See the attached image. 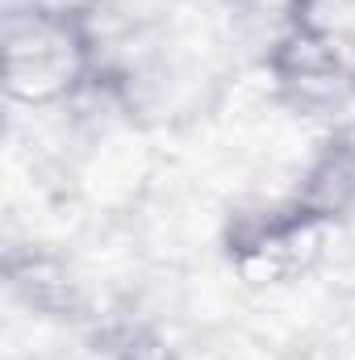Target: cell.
I'll use <instances>...</instances> for the list:
<instances>
[{
    "label": "cell",
    "instance_id": "obj_1",
    "mask_svg": "<svg viewBox=\"0 0 355 360\" xmlns=\"http://www.w3.org/2000/svg\"><path fill=\"white\" fill-rule=\"evenodd\" d=\"M100 84V38L84 17L46 4L4 13V96L13 109L51 113L92 96Z\"/></svg>",
    "mask_w": 355,
    "mask_h": 360
},
{
    "label": "cell",
    "instance_id": "obj_2",
    "mask_svg": "<svg viewBox=\"0 0 355 360\" xmlns=\"http://www.w3.org/2000/svg\"><path fill=\"white\" fill-rule=\"evenodd\" d=\"M335 222L301 210L288 193L234 210L222 226V256L243 289L272 293L314 276L330 252Z\"/></svg>",
    "mask_w": 355,
    "mask_h": 360
},
{
    "label": "cell",
    "instance_id": "obj_3",
    "mask_svg": "<svg viewBox=\"0 0 355 360\" xmlns=\"http://www.w3.org/2000/svg\"><path fill=\"white\" fill-rule=\"evenodd\" d=\"M264 76L267 92L297 113H318L335 105L347 89H355L351 38L326 17L322 0L309 13L272 30L264 51Z\"/></svg>",
    "mask_w": 355,
    "mask_h": 360
},
{
    "label": "cell",
    "instance_id": "obj_4",
    "mask_svg": "<svg viewBox=\"0 0 355 360\" xmlns=\"http://www.w3.org/2000/svg\"><path fill=\"white\" fill-rule=\"evenodd\" d=\"M8 293L38 319L72 323L84 314V281L67 256L51 252L46 243H21L4 256Z\"/></svg>",
    "mask_w": 355,
    "mask_h": 360
},
{
    "label": "cell",
    "instance_id": "obj_5",
    "mask_svg": "<svg viewBox=\"0 0 355 360\" xmlns=\"http://www.w3.org/2000/svg\"><path fill=\"white\" fill-rule=\"evenodd\" d=\"M288 197L301 210H309V214L339 226L355 210V139H347V134L326 139L305 160V168L297 172Z\"/></svg>",
    "mask_w": 355,
    "mask_h": 360
},
{
    "label": "cell",
    "instance_id": "obj_6",
    "mask_svg": "<svg viewBox=\"0 0 355 360\" xmlns=\"http://www.w3.org/2000/svg\"><path fill=\"white\" fill-rule=\"evenodd\" d=\"M109 360H180L155 327H121L109 340Z\"/></svg>",
    "mask_w": 355,
    "mask_h": 360
},
{
    "label": "cell",
    "instance_id": "obj_7",
    "mask_svg": "<svg viewBox=\"0 0 355 360\" xmlns=\"http://www.w3.org/2000/svg\"><path fill=\"white\" fill-rule=\"evenodd\" d=\"M230 8L234 21H247V25H267V30H280L284 21L309 13L318 0H222Z\"/></svg>",
    "mask_w": 355,
    "mask_h": 360
},
{
    "label": "cell",
    "instance_id": "obj_8",
    "mask_svg": "<svg viewBox=\"0 0 355 360\" xmlns=\"http://www.w3.org/2000/svg\"><path fill=\"white\" fill-rule=\"evenodd\" d=\"M34 4H46L55 13H67V17H84V21H96L113 0H34Z\"/></svg>",
    "mask_w": 355,
    "mask_h": 360
}]
</instances>
